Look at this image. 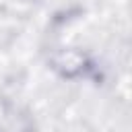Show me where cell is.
<instances>
[{
	"label": "cell",
	"mask_w": 132,
	"mask_h": 132,
	"mask_svg": "<svg viewBox=\"0 0 132 132\" xmlns=\"http://www.w3.org/2000/svg\"><path fill=\"white\" fill-rule=\"evenodd\" d=\"M50 68L64 78H76L89 68V58L78 47H62L50 56Z\"/></svg>",
	"instance_id": "obj_1"
}]
</instances>
